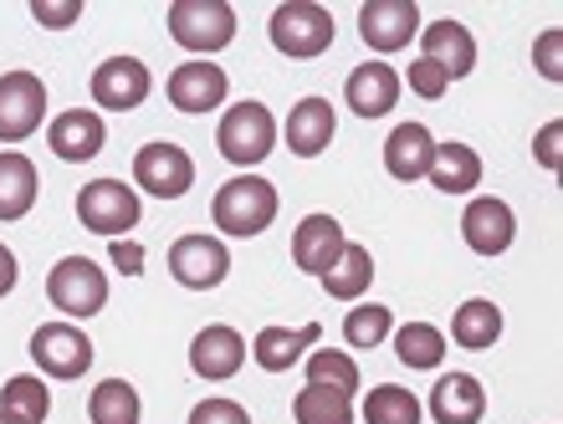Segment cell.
<instances>
[{"label": "cell", "instance_id": "obj_1", "mask_svg": "<svg viewBox=\"0 0 563 424\" xmlns=\"http://www.w3.org/2000/svg\"><path fill=\"white\" fill-rule=\"evenodd\" d=\"M282 215V194L267 175H236L225 179L216 200H210V220L221 241H252V235L272 231Z\"/></svg>", "mask_w": 563, "mask_h": 424}, {"label": "cell", "instance_id": "obj_2", "mask_svg": "<svg viewBox=\"0 0 563 424\" xmlns=\"http://www.w3.org/2000/svg\"><path fill=\"white\" fill-rule=\"evenodd\" d=\"M216 148L225 164H236L241 175H256V164H267V154L277 148V118L267 103H231L225 118L216 123Z\"/></svg>", "mask_w": 563, "mask_h": 424}, {"label": "cell", "instance_id": "obj_3", "mask_svg": "<svg viewBox=\"0 0 563 424\" xmlns=\"http://www.w3.org/2000/svg\"><path fill=\"white\" fill-rule=\"evenodd\" d=\"M267 36H272V46H277L282 57L312 62L333 46L339 21H333V11L318 5V0H282L277 11H272V21H267Z\"/></svg>", "mask_w": 563, "mask_h": 424}, {"label": "cell", "instance_id": "obj_4", "mask_svg": "<svg viewBox=\"0 0 563 424\" xmlns=\"http://www.w3.org/2000/svg\"><path fill=\"white\" fill-rule=\"evenodd\" d=\"M77 220H82V231L103 235V241H123V235H134V225L144 220V200L129 179H88L82 190H77Z\"/></svg>", "mask_w": 563, "mask_h": 424}, {"label": "cell", "instance_id": "obj_5", "mask_svg": "<svg viewBox=\"0 0 563 424\" xmlns=\"http://www.w3.org/2000/svg\"><path fill=\"white\" fill-rule=\"evenodd\" d=\"M169 36L195 62H210L216 52L236 42V5L231 0H175L169 5Z\"/></svg>", "mask_w": 563, "mask_h": 424}, {"label": "cell", "instance_id": "obj_6", "mask_svg": "<svg viewBox=\"0 0 563 424\" xmlns=\"http://www.w3.org/2000/svg\"><path fill=\"white\" fill-rule=\"evenodd\" d=\"M46 297L62 317H98L108 308V271L88 256H62L46 271Z\"/></svg>", "mask_w": 563, "mask_h": 424}, {"label": "cell", "instance_id": "obj_7", "mask_svg": "<svg viewBox=\"0 0 563 424\" xmlns=\"http://www.w3.org/2000/svg\"><path fill=\"white\" fill-rule=\"evenodd\" d=\"M26 353H31V364L42 368L46 379H62V383L82 379V373L92 368V337L82 333V327H73L67 317L42 322V327L31 333Z\"/></svg>", "mask_w": 563, "mask_h": 424}, {"label": "cell", "instance_id": "obj_8", "mask_svg": "<svg viewBox=\"0 0 563 424\" xmlns=\"http://www.w3.org/2000/svg\"><path fill=\"white\" fill-rule=\"evenodd\" d=\"M169 277L185 287V292H216L225 277H231V246L210 231H190L169 246Z\"/></svg>", "mask_w": 563, "mask_h": 424}, {"label": "cell", "instance_id": "obj_9", "mask_svg": "<svg viewBox=\"0 0 563 424\" xmlns=\"http://www.w3.org/2000/svg\"><path fill=\"white\" fill-rule=\"evenodd\" d=\"M134 190L148 200H185L195 190V159L169 138H154L134 154Z\"/></svg>", "mask_w": 563, "mask_h": 424}, {"label": "cell", "instance_id": "obj_10", "mask_svg": "<svg viewBox=\"0 0 563 424\" xmlns=\"http://www.w3.org/2000/svg\"><path fill=\"white\" fill-rule=\"evenodd\" d=\"M92 113H134L148 103L154 92V77L139 57H108L92 67Z\"/></svg>", "mask_w": 563, "mask_h": 424}, {"label": "cell", "instance_id": "obj_11", "mask_svg": "<svg viewBox=\"0 0 563 424\" xmlns=\"http://www.w3.org/2000/svg\"><path fill=\"white\" fill-rule=\"evenodd\" d=\"M46 123V82L36 72L0 77V144H26Z\"/></svg>", "mask_w": 563, "mask_h": 424}, {"label": "cell", "instance_id": "obj_12", "mask_svg": "<svg viewBox=\"0 0 563 424\" xmlns=\"http://www.w3.org/2000/svg\"><path fill=\"white\" fill-rule=\"evenodd\" d=\"M461 241L476 256H507L518 241V215L497 194H472V205L461 210Z\"/></svg>", "mask_w": 563, "mask_h": 424}, {"label": "cell", "instance_id": "obj_13", "mask_svg": "<svg viewBox=\"0 0 563 424\" xmlns=\"http://www.w3.org/2000/svg\"><path fill=\"white\" fill-rule=\"evenodd\" d=\"M333 133H339V113H333V103L328 98H297L292 113H287V123H277V138L287 144V154H297V159H318V154H328V144H333Z\"/></svg>", "mask_w": 563, "mask_h": 424}, {"label": "cell", "instance_id": "obj_14", "mask_svg": "<svg viewBox=\"0 0 563 424\" xmlns=\"http://www.w3.org/2000/svg\"><path fill=\"white\" fill-rule=\"evenodd\" d=\"M420 31V5L416 0H364L358 5V36L369 42V52H400L416 42Z\"/></svg>", "mask_w": 563, "mask_h": 424}, {"label": "cell", "instance_id": "obj_15", "mask_svg": "<svg viewBox=\"0 0 563 424\" xmlns=\"http://www.w3.org/2000/svg\"><path fill=\"white\" fill-rule=\"evenodd\" d=\"M108 144V123L103 113H92V108H67L46 123V148L57 154L62 164H88L98 159Z\"/></svg>", "mask_w": 563, "mask_h": 424}, {"label": "cell", "instance_id": "obj_16", "mask_svg": "<svg viewBox=\"0 0 563 424\" xmlns=\"http://www.w3.org/2000/svg\"><path fill=\"white\" fill-rule=\"evenodd\" d=\"M164 92H169V108H179V113H210V108L225 103V92H231V77L216 67V62H179L175 72H169V82H164Z\"/></svg>", "mask_w": 563, "mask_h": 424}, {"label": "cell", "instance_id": "obj_17", "mask_svg": "<svg viewBox=\"0 0 563 424\" xmlns=\"http://www.w3.org/2000/svg\"><path fill=\"white\" fill-rule=\"evenodd\" d=\"M400 72L389 62H358L349 82H343V103L358 118H389L400 108Z\"/></svg>", "mask_w": 563, "mask_h": 424}, {"label": "cell", "instance_id": "obj_18", "mask_svg": "<svg viewBox=\"0 0 563 424\" xmlns=\"http://www.w3.org/2000/svg\"><path fill=\"white\" fill-rule=\"evenodd\" d=\"M241 364H246V337H241L236 327L210 322V327H200V333L190 337V373H200V379L225 383L241 373Z\"/></svg>", "mask_w": 563, "mask_h": 424}, {"label": "cell", "instance_id": "obj_19", "mask_svg": "<svg viewBox=\"0 0 563 424\" xmlns=\"http://www.w3.org/2000/svg\"><path fill=\"white\" fill-rule=\"evenodd\" d=\"M349 246V235H343V225L333 215H302L292 231V266L302 271V277H323L328 266L339 261V250Z\"/></svg>", "mask_w": 563, "mask_h": 424}, {"label": "cell", "instance_id": "obj_20", "mask_svg": "<svg viewBox=\"0 0 563 424\" xmlns=\"http://www.w3.org/2000/svg\"><path fill=\"white\" fill-rule=\"evenodd\" d=\"M435 424H482L487 414V389L476 373H441L430 399H420Z\"/></svg>", "mask_w": 563, "mask_h": 424}, {"label": "cell", "instance_id": "obj_21", "mask_svg": "<svg viewBox=\"0 0 563 424\" xmlns=\"http://www.w3.org/2000/svg\"><path fill=\"white\" fill-rule=\"evenodd\" d=\"M420 57L435 62L451 82H461V77H472L476 72V36L461 21H430L426 31H420Z\"/></svg>", "mask_w": 563, "mask_h": 424}, {"label": "cell", "instance_id": "obj_22", "mask_svg": "<svg viewBox=\"0 0 563 424\" xmlns=\"http://www.w3.org/2000/svg\"><path fill=\"white\" fill-rule=\"evenodd\" d=\"M318 322H302V327H262V333L246 343V353L256 358V368H267V373H287L318 348Z\"/></svg>", "mask_w": 563, "mask_h": 424}, {"label": "cell", "instance_id": "obj_23", "mask_svg": "<svg viewBox=\"0 0 563 424\" xmlns=\"http://www.w3.org/2000/svg\"><path fill=\"white\" fill-rule=\"evenodd\" d=\"M430 159H435V133L426 123H395L385 138V169L389 179L400 185H416L430 175Z\"/></svg>", "mask_w": 563, "mask_h": 424}, {"label": "cell", "instance_id": "obj_24", "mask_svg": "<svg viewBox=\"0 0 563 424\" xmlns=\"http://www.w3.org/2000/svg\"><path fill=\"white\" fill-rule=\"evenodd\" d=\"M482 175H487V164H482V154H476L472 144H435V159H430V185L441 194H476V185H482Z\"/></svg>", "mask_w": 563, "mask_h": 424}, {"label": "cell", "instance_id": "obj_25", "mask_svg": "<svg viewBox=\"0 0 563 424\" xmlns=\"http://www.w3.org/2000/svg\"><path fill=\"white\" fill-rule=\"evenodd\" d=\"M497 337H503V308L487 302V297H466L451 317V337L445 343H456L466 353H487L497 348Z\"/></svg>", "mask_w": 563, "mask_h": 424}, {"label": "cell", "instance_id": "obj_26", "mask_svg": "<svg viewBox=\"0 0 563 424\" xmlns=\"http://www.w3.org/2000/svg\"><path fill=\"white\" fill-rule=\"evenodd\" d=\"M36 164L21 154V148H0V220H26L36 205Z\"/></svg>", "mask_w": 563, "mask_h": 424}, {"label": "cell", "instance_id": "obj_27", "mask_svg": "<svg viewBox=\"0 0 563 424\" xmlns=\"http://www.w3.org/2000/svg\"><path fill=\"white\" fill-rule=\"evenodd\" d=\"M318 281H323L328 297H343V302H354V297H364V292L374 287V256L358 246V241H349V246L339 250V261L328 266Z\"/></svg>", "mask_w": 563, "mask_h": 424}, {"label": "cell", "instance_id": "obj_28", "mask_svg": "<svg viewBox=\"0 0 563 424\" xmlns=\"http://www.w3.org/2000/svg\"><path fill=\"white\" fill-rule=\"evenodd\" d=\"M364 424H420L426 420V404L416 399V389H405V383H374L364 404H358Z\"/></svg>", "mask_w": 563, "mask_h": 424}, {"label": "cell", "instance_id": "obj_29", "mask_svg": "<svg viewBox=\"0 0 563 424\" xmlns=\"http://www.w3.org/2000/svg\"><path fill=\"white\" fill-rule=\"evenodd\" d=\"M395 358L416 373H430L445 364V333L435 322H405V327H395Z\"/></svg>", "mask_w": 563, "mask_h": 424}, {"label": "cell", "instance_id": "obj_30", "mask_svg": "<svg viewBox=\"0 0 563 424\" xmlns=\"http://www.w3.org/2000/svg\"><path fill=\"white\" fill-rule=\"evenodd\" d=\"M88 420L92 424H139V420H144L139 389L129 379H103L88 394Z\"/></svg>", "mask_w": 563, "mask_h": 424}, {"label": "cell", "instance_id": "obj_31", "mask_svg": "<svg viewBox=\"0 0 563 424\" xmlns=\"http://www.w3.org/2000/svg\"><path fill=\"white\" fill-rule=\"evenodd\" d=\"M292 420H297V424H354L358 410H354V399L339 394V389H323V383H302V394L292 399Z\"/></svg>", "mask_w": 563, "mask_h": 424}, {"label": "cell", "instance_id": "obj_32", "mask_svg": "<svg viewBox=\"0 0 563 424\" xmlns=\"http://www.w3.org/2000/svg\"><path fill=\"white\" fill-rule=\"evenodd\" d=\"M0 410L15 414V420H26V424H42L46 414H52L46 379H36V373H15V379H5V389H0Z\"/></svg>", "mask_w": 563, "mask_h": 424}, {"label": "cell", "instance_id": "obj_33", "mask_svg": "<svg viewBox=\"0 0 563 424\" xmlns=\"http://www.w3.org/2000/svg\"><path fill=\"white\" fill-rule=\"evenodd\" d=\"M302 373H308V383L339 389V394H349V399L358 394V364L339 348H312L308 358H302Z\"/></svg>", "mask_w": 563, "mask_h": 424}, {"label": "cell", "instance_id": "obj_34", "mask_svg": "<svg viewBox=\"0 0 563 424\" xmlns=\"http://www.w3.org/2000/svg\"><path fill=\"white\" fill-rule=\"evenodd\" d=\"M389 333H395V312H389L385 302H358V308L343 317L349 348H379Z\"/></svg>", "mask_w": 563, "mask_h": 424}, {"label": "cell", "instance_id": "obj_35", "mask_svg": "<svg viewBox=\"0 0 563 424\" xmlns=\"http://www.w3.org/2000/svg\"><path fill=\"white\" fill-rule=\"evenodd\" d=\"M400 88H410L416 98H426V103H441L445 92H451V77L435 67V62H426V57H416L410 62V72L400 77Z\"/></svg>", "mask_w": 563, "mask_h": 424}, {"label": "cell", "instance_id": "obj_36", "mask_svg": "<svg viewBox=\"0 0 563 424\" xmlns=\"http://www.w3.org/2000/svg\"><path fill=\"white\" fill-rule=\"evenodd\" d=\"M31 21L46 31H67L82 21V0H31Z\"/></svg>", "mask_w": 563, "mask_h": 424}, {"label": "cell", "instance_id": "obj_37", "mask_svg": "<svg viewBox=\"0 0 563 424\" xmlns=\"http://www.w3.org/2000/svg\"><path fill=\"white\" fill-rule=\"evenodd\" d=\"M190 424H252V410H241L236 399H200L190 410Z\"/></svg>", "mask_w": 563, "mask_h": 424}, {"label": "cell", "instance_id": "obj_38", "mask_svg": "<svg viewBox=\"0 0 563 424\" xmlns=\"http://www.w3.org/2000/svg\"><path fill=\"white\" fill-rule=\"evenodd\" d=\"M533 67L549 77V82H563V31H543V36H538Z\"/></svg>", "mask_w": 563, "mask_h": 424}, {"label": "cell", "instance_id": "obj_39", "mask_svg": "<svg viewBox=\"0 0 563 424\" xmlns=\"http://www.w3.org/2000/svg\"><path fill=\"white\" fill-rule=\"evenodd\" d=\"M533 154H538V164L543 169H559L563 164V123L553 118V123H543V133L533 138Z\"/></svg>", "mask_w": 563, "mask_h": 424}, {"label": "cell", "instance_id": "obj_40", "mask_svg": "<svg viewBox=\"0 0 563 424\" xmlns=\"http://www.w3.org/2000/svg\"><path fill=\"white\" fill-rule=\"evenodd\" d=\"M108 256H113V266H119V271H129V277H144V246H139L134 235L113 241V246H108Z\"/></svg>", "mask_w": 563, "mask_h": 424}, {"label": "cell", "instance_id": "obj_41", "mask_svg": "<svg viewBox=\"0 0 563 424\" xmlns=\"http://www.w3.org/2000/svg\"><path fill=\"white\" fill-rule=\"evenodd\" d=\"M15 277H21V266H15V250L0 246V297L15 292Z\"/></svg>", "mask_w": 563, "mask_h": 424}, {"label": "cell", "instance_id": "obj_42", "mask_svg": "<svg viewBox=\"0 0 563 424\" xmlns=\"http://www.w3.org/2000/svg\"><path fill=\"white\" fill-rule=\"evenodd\" d=\"M0 424H26V420H15V414H5V410H0Z\"/></svg>", "mask_w": 563, "mask_h": 424}]
</instances>
